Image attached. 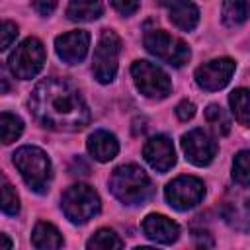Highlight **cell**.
I'll list each match as a JSON object with an SVG mask.
<instances>
[{
  "label": "cell",
  "mask_w": 250,
  "mask_h": 250,
  "mask_svg": "<svg viewBox=\"0 0 250 250\" xmlns=\"http://www.w3.org/2000/svg\"><path fill=\"white\" fill-rule=\"evenodd\" d=\"M205 119H207V123L211 125V129L217 135H229V131H230V119H229V115L225 113V109L221 105H217V104L207 105Z\"/></svg>",
  "instance_id": "603a6c76"
},
{
  "label": "cell",
  "mask_w": 250,
  "mask_h": 250,
  "mask_svg": "<svg viewBox=\"0 0 250 250\" xmlns=\"http://www.w3.org/2000/svg\"><path fill=\"white\" fill-rule=\"evenodd\" d=\"M29 107L39 123L55 131H80L90 121L82 96L62 78L41 80L31 92Z\"/></svg>",
  "instance_id": "6da1fadb"
},
{
  "label": "cell",
  "mask_w": 250,
  "mask_h": 250,
  "mask_svg": "<svg viewBox=\"0 0 250 250\" xmlns=\"http://www.w3.org/2000/svg\"><path fill=\"white\" fill-rule=\"evenodd\" d=\"M223 23L229 27L240 25L250 18V0H223Z\"/></svg>",
  "instance_id": "ffe728a7"
},
{
  "label": "cell",
  "mask_w": 250,
  "mask_h": 250,
  "mask_svg": "<svg viewBox=\"0 0 250 250\" xmlns=\"http://www.w3.org/2000/svg\"><path fill=\"white\" fill-rule=\"evenodd\" d=\"M88 248H100V250H107V248H121L123 240L111 230V229H100L88 242Z\"/></svg>",
  "instance_id": "d4e9b609"
},
{
  "label": "cell",
  "mask_w": 250,
  "mask_h": 250,
  "mask_svg": "<svg viewBox=\"0 0 250 250\" xmlns=\"http://www.w3.org/2000/svg\"><path fill=\"white\" fill-rule=\"evenodd\" d=\"M160 4L168 6L170 10V21L184 29V31H191L197 21H199V10L191 0H158Z\"/></svg>",
  "instance_id": "9a60e30c"
},
{
  "label": "cell",
  "mask_w": 250,
  "mask_h": 250,
  "mask_svg": "<svg viewBox=\"0 0 250 250\" xmlns=\"http://www.w3.org/2000/svg\"><path fill=\"white\" fill-rule=\"evenodd\" d=\"M61 207L68 221L82 225L100 213V197L94 188L86 184H76L62 193Z\"/></svg>",
  "instance_id": "277c9868"
},
{
  "label": "cell",
  "mask_w": 250,
  "mask_h": 250,
  "mask_svg": "<svg viewBox=\"0 0 250 250\" xmlns=\"http://www.w3.org/2000/svg\"><path fill=\"white\" fill-rule=\"evenodd\" d=\"M229 102H230V107H232L236 121L240 125L250 127V90H246V88L232 90Z\"/></svg>",
  "instance_id": "44dd1931"
},
{
  "label": "cell",
  "mask_w": 250,
  "mask_h": 250,
  "mask_svg": "<svg viewBox=\"0 0 250 250\" xmlns=\"http://www.w3.org/2000/svg\"><path fill=\"white\" fill-rule=\"evenodd\" d=\"M182 148L186 158L195 166H207L217 154V143L203 129L188 131L182 137Z\"/></svg>",
  "instance_id": "8fae6325"
},
{
  "label": "cell",
  "mask_w": 250,
  "mask_h": 250,
  "mask_svg": "<svg viewBox=\"0 0 250 250\" xmlns=\"http://www.w3.org/2000/svg\"><path fill=\"white\" fill-rule=\"evenodd\" d=\"M145 47L150 55L156 59L172 64V66H182L184 62L189 61V47L180 41L178 37H172L170 33L162 29H152L145 35Z\"/></svg>",
  "instance_id": "52a82bcc"
},
{
  "label": "cell",
  "mask_w": 250,
  "mask_h": 250,
  "mask_svg": "<svg viewBox=\"0 0 250 250\" xmlns=\"http://www.w3.org/2000/svg\"><path fill=\"white\" fill-rule=\"evenodd\" d=\"M232 180L248 188L250 186V150H240L232 160Z\"/></svg>",
  "instance_id": "cb8c5ba5"
},
{
  "label": "cell",
  "mask_w": 250,
  "mask_h": 250,
  "mask_svg": "<svg viewBox=\"0 0 250 250\" xmlns=\"http://www.w3.org/2000/svg\"><path fill=\"white\" fill-rule=\"evenodd\" d=\"M21 131H23V121L18 115L8 113V111H4L0 115V133H2V143L4 145L14 143L21 135Z\"/></svg>",
  "instance_id": "7402d4cb"
},
{
  "label": "cell",
  "mask_w": 250,
  "mask_h": 250,
  "mask_svg": "<svg viewBox=\"0 0 250 250\" xmlns=\"http://www.w3.org/2000/svg\"><path fill=\"white\" fill-rule=\"evenodd\" d=\"M203 193H205L203 182L193 176H180L172 180L164 189L166 201L178 211H188L195 207L203 199Z\"/></svg>",
  "instance_id": "9c48e42d"
},
{
  "label": "cell",
  "mask_w": 250,
  "mask_h": 250,
  "mask_svg": "<svg viewBox=\"0 0 250 250\" xmlns=\"http://www.w3.org/2000/svg\"><path fill=\"white\" fill-rule=\"evenodd\" d=\"M16 37H18V25L12 23V21H4L2 23V47L0 49L6 51Z\"/></svg>",
  "instance_id": "4316f807"
},
{
  "label": "cell",
  "mask_w": 250,
  "mask_h": 250,
  "mask_svg": "<svg viewBox=\"0 0 250 250\" xmlns=\"http://www.w3.org/2000/svg\"><path fill=\"white\" fill-rule=\"evenodd\" d=\"M176 115H178L182 121H188V119H191V117L195 115V105H193L191 102L184 100V102H180V104L176 105Z\"/></svg>",
  "instance_id": "f1b7e54d"
},
{
  "label": "cell",
  "mask_w": 250,
  "mask_h": 250,
  "mask_svg": "<svg viewBox=\"0 0 250 250\" xmlns=\"http://www.w3.org/2000/svg\"><path fill=\"white\" fill-rule=\"evenodd\" d=\"M86 146H88V152L100 162H109L119 152V143L115 135H111L109 131H94L88 137Z\"/></svg>",
  "instance_id": "2e32d148"
},
{
  "label": "cell",
  "mask_w": 250,
  "mask_h": 250,
  "mask_svg": "<svg viewBox=\"0 0 250 250\" xmlns=\"http://www.w3.org/2000/svg\"><path fill=\"white\" fill-rule=\"evenodd\" d=\"M143 232H145L146 238H150L154 242L172 244L180 236V227L172 219H168L164 215L152 213V215L145 217V221H143Z\"/></svg>",
  "instance_id": "5bb4252c"
},
{
  "label": "cell",
  "mask_w": 250,
  "mask_h": 250,
  "mask_svg": "<svg viewBox=\"0 0 250 250\" xmlns=\"http://www.w3.org/2000/svg\"><path fill=\"white\" fill-rule=\"evenodd\" d=\"M225 219L234 229L250 232V191L240 193L225 205Z\"/></svg>",
  "instance_id": "e0dca14e"
},
{
  "label": "cell",
  "mask_w": 250,
  "mask_h": 250,
  "mask_svg": "<svg viewBox=\"0 0 250 250\" xmlns=\"http://www.w3.org/2000/svg\"><path fill=\"white\" fill-rule=\"evenodd\" d=\"M109 2H111V6H113L119 14H123V16H131L133 12H137L141 0H109Z\"/></svg>",
  "instance_id": "83f0119b"
},
{
  "label": "cell",
  "mask_w": 250,
  "mask_h": 250,
  "mask_svg": "<svg viewBox=\"0 0 250 250\" xmlns=\"http://www.w3.org/2000/svg\"><path fill=\"white\" fill-rule=\"evenodd\" d=\"M2 211L6 215H16L20 211V199H18V193L16 189L4 180V186H2Z\"/></svg>",
  "instance_id": "484cf974"
},
{
  "label": "cell",
  "mask_w": 250,
  "mask_h": 250,
  "mask_svg": "<svg viewBox=\"0 0 250 250\" xmlns=\"http://www.w3.org/2000/svg\"><path fill=\"white\" fill-rule=\"evenodd\" d=\"M111 193L125 205H139L152 193V182L137 164H123L113 170L109 178Z\"/></svg>",
  "instance_id": "7a4b0ae2"
},
{
  "label": "cell",
  "mask_w": 250,
  "mask_h": 250,
  "mask_svg": "<svg viewBox=\"0 0 250 250\" xmlns=\"http://www.w3.org/2000/svg\"><path fill=\"white\" fill-rule=\"evenodd\" d=\"M43 64H45V47L35 37H27L25 41H21L14 49V53L8 57L10 70L14 72V76L21 80L37 76Z\"/></svg>",
  "instance_id": "5b68a950"
},
{
  "label": "cell",
  "mask_w": 250,
  "mask_h": 250,
  "mask_svg": "<svg viewBox=\"0 0 250 250\" xmlns=\"http://www.w3.org/2000/svg\"><path fill=\"white\" fill-rule=\"evenodd\" d=\"M234 72V61L232 59H215V61H209L201 66H197L195 70V82L199 88L207 90V92H215V90H221L229 84L230 76Z\"/></svg>",
  "instance_id": "30bf717a"
},
{
  "label": "cell",
  "mask_w": 250,
  "mask_h": 250,
  "mask_svg": "<svg viewBox=\"0 0 250 250\" xmlns=\"http://www.w3.org/2000/svg\"><path fill=\"white\" fill-rule=\"evenodd\" d=\"M31 242L35 248H41V250H55V248H61L62 246V236L61 232L57 230V227H53L51 223H45V221H39L33 229V234H31Z\"/></svg>",
  "instance_id": "ac0fdd59"
},
{
  "label": "cell",
  "mask_w": 250,
  "mask_h": 250,
  "mask_svg": "<svg viewBox=\"0 0 250 250\" xmlns=\"http://www.w3.org/2000/svg\"><path fill=\"white\" fill-rule=\"evenodd\" d=\"M119 51H121V39L117 37L115 31L105 29L98 39V45L94 49V59H92V70L98 82L107 84L115 78Z\"/></svg>",
  "instance_id": "8992f818"
},
{
  "label": "cell",
  "mask_w": 250,
  "mask_h": 250,
  "mask_svg": "<svg viewBox=\"0 0 250 250\" xmlns=\"http://www.w3.org/2000/svg\"><path fill=\"white\" fill-rule=\"evenodd\" d=\"M145 160L156 170V172H168L176 164V152L174 145L166 135H154L146 141L143 148Z\"/></svg>",
  "instance_id": "4fadbf2b"
},
{
  "label": "cell",
  "mask_w": 250,
  "mask_h": 250,
  "mask_svg": "<svg viewBox=\"0 0 250 250\" xmlns=\"http://www.w3.org/2000/svg\"><path fill=\"white\" fill-rule=\"evenodd\" d=\"M57 2H59V0H33V8L37 10V14L49 16V14H53V10L57 8Z\"/></svg>",
  "instance_id": "f546056e"
},
{
  "label": "cell",
  "mask_w": 250,
  "mask_h": 250,
  "mask_svg": "<svg viewBox=\"0 0 250 250\" xmlns=\"http://www.w3.org/2000/svg\"><path fill=\"white\" fill-rule=\"evenodd\" d=\"M90 47V35L84 29H74L68 33H62L55 39V49L59 59H62L68 64H76L84 61Z\"/></svg>",
  "instance_id": "7c38bea8"
},
{
  "label": "cell",
  "mask_w": 250,
  "mask_h": 250,
  "mask_svg": "<svg viewBox=\"0 0 250 250\" xmlns=\"http://www.w3.org/2000/svg\"><path fill=\"white\" fill-rule=\"evenodd\" d=\"M2 240H4V248H12V242L8 240V236H6V234H2Z\"/></svg>",
  "instance_id": "4dcf8cb0"
},
{
  "label": "cell",
  "mask_w": 250,
  "mask_h": 250,
  "mask_svg": "<svg viewBox=\"0 0 250 250\" xmlns=\"http://www.w3.org/2000/svg\"><path fill=\"white\" fill-rule=\"evenodd\" d=\"M102 0H70L66 16L72 21H92L102 16Z\"/></svg>",
  "instance_id": "d6986e66"
},
{
  "label": "cell",
  "mask_w": 250,
  "mask_h": 250,
  "mask_svg": "<svg viewBox=\"0 0 250 250\" xmlns=\"http://www.w3.org/2000/svg\"><path fill=\"white\" fill-rule=\"evenodd\" d=\"M14 164L20 170L23 182L35 193H47L51 184V160L37 146H21L14 152Z\"/></svg>",
  "instance_id": "3957f363"
},
{
  "label": "cell",
  "mask_w": 250,
  "mask_h": 250,
  "mask_svg": "<svg viewBox=\"0 0 250 250\" xmlns=\"http://www.w3.org/2000/svg\"><path fill=\"white\" fill-rule=\"evenodd\" d=\"M131 74H133L135 86L146 98L162 100L172 90V82H170L168 74L162 68H158L156 64L148 62V61H137V62H133Z\"/></svg>",
  "instance_id": "ba28073f"
}]
</instances>
